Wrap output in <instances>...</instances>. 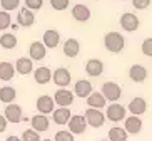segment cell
Wrapping results in <instances>:
<instances>
[{"label":"cell","instance_id":"23","mask_svg":"<svg viewBox=\"0 0 152 141\" xmlns=\"http://www.w3.org/2000/svg\"><path fill=\"white\" fill-rule=\"evenodd\" d=\"M34 79H35L37 84H47V82L52 81V71L49 67H39L34 72Z\"/></svg>","mask_w":152,"mask_h":141},{"label":"cell","instance_id":"1","mask_svg":"<svg viewBox=\"0 0 152 141\" xmlns=\"http://www.w3.org/2000/svg\"><path fill=\"white\" fill-rule=\"evenodd\" d=\"M104 46L109 52L112 54H119L125 47V39L119 34V32H107L104 37Z\"/></svg>","mask_w":152,"mask_h":141},{"label":"cell","instance_id":"20","mask_svg":"<svg viewBox=\"0 0 152 141\" xmlns=\"http://www.w3.org/2000/svg\"><path fill=\"white\" fill-rule=\"evenodd\" d=\"M58 42H60V34L54 29H49V30H45L44 34V44L45 47H49V49H55L58 46Z\"/></svg>","mask_w":152,"mask_h":141},{"label":"cell","instance_id":"11","mask_svg":"<svg viewBox=\"0 0 152 141\" xmlns=\"http://www.w3.org/2000/svg\"><path fill=\"white\" fill-rule=\"evenodd\" d=\"M28 54H30L32 61H42L47 55V47L40 41H35V42H32L30 47H28Z\"/></svg>","mask_w":152,"mask_h":141},{"label":"cell","instance_id":"17","mask_svg":"<svg viewBox=\"0 0 152 141\" xmlns=\"http://www.w3.org/2000/svg\"><path fill=\"white\" fill-rule=\"evenodd\" d=\"M85 72L92 76V78H99L104 72V62L100 59H90L85 64Z\"/></svg>","mask_w":152,"mask_h":141},{"label":"cell","instance_id":"41","mask_svg":"<svg viewBox=\"0 0 152 141\" xmlns=\"http://www.w3.org/2000/svg\"><path fill=\"white\" fill-rule=\"evenodd\" d=\"M100 141H109V140H100Z\"/></svg>","mask_w":152,"mask_h":141},{"label":"cell","instance_id":"31","mask_svg":"<svg viewBox=\"0 0 152 141\" xmlns=\"http://www.w3.org/2000/svg\"><path fill=\"white\" fill-rule=\"evenodd\" d=\"M20 141H40V134L34 129H25Z\"/></svg>","mask_w":152,"mask_h":141},{"label":"cell","instance_id":"12","mask_svg":"<svg viewBox=\"0 0 152 141\" xmlns=\"http://www.w3.org/2000/svg\"><path fill=\"white\" fill-rule=\"evenodd\" d=\"M92 91V82L87 81V79H79L75 82V86H74V96H79V97H87Z\"/></svg>","mask_w":152,"mask_h":141},{"label":"cell","instance_id":"30","mask_svg":"<svg viewBox=\"0 0 152 141\" xmlns=\"http://www.w3.org/2000/svg\"><path fill=\"white\" fill-rule=\"evenodd\" d=\"M10 25H12V17H10V14L5 12V10H2L0 12V30H5Z\"/></svg>","mask_w":152,"mask_h":141},{"label":"cell","instance_id":"18","mask_svg":"<svg viewBox=\"0 0 152 141\" xmlns=\"http://www.w3.org/2000/svg\"><path fill=\"white\" fill-rule=\"evenodd\" d=\"M35 22V15L32 10H28L27 7L25 9H20L17 17V25H22V27H30L32 24Z\"/></svg>","mask_w":152,"mask_h":141},{"label":"cell","instance_id":"19","mask_svg":"<svg viewBox=\"0 0 152 141\" xmlns=\"http://www.w3.org/2000/svg\"><path fill=\"white\" fill-rule=\"evenodd\" d=\"M129 78L134 82H144L145 78H147V69L144 66H140V64H134L129 69Z\"/></svg>","mask_w":152,"mask_h":141},{"label":"cell","instance_id":"8","mask_svg":"<svg viewBox=\"0 0 152 141\" xmlns=\"http://www.w3.org/2000/svg\"><path fill=\"white\" fill-rule=\"evenodd\" d=\"M54 106H55V103L50 96H40L35 103V108H37V111H39V114H44V116L52 113V111H54Z\"/></svg>","mask_w":152,"mask_h":141},{"label":"cell","instance_id":"16","mask_svg":"<svg viewBox=\"0 0 152 141\" xmlns=\"http://www.w3.org/2000/svg\"><path fill=\"white\" fill-rule=\"evenodd\" d=\"M127 109L132 113V116H140V114H144L147 111V103H145L144 97H134V99L129 103Z\"/></svg>","mask_w":152,"mask_h":141},{"label":"cell","instance_id":"28","mask_svg":"<svg viewBox=\"0 0 152 141\" xmlns=\"http://www.w3.org/2000/svg\"><path fill=\"white\" fill-rule=\"evenodd\" d=\"M107 134H109V141H127V136H129L124 128H119V126L112 128Z\"/></svg>","mask_w":152,"mask_h":141},{"label":"cell","instance_id":"25","mask_svg":"<svg viewBox=\"0 0 152 141\" xmlns=\"http://www.w3.org/2000/svg\"><path fill=\"white\" fill-rule=\"evenodd\" d=\"M79 52H80V44H79L77 39L65 41V44H64V54L67 55V57H75Z\"/></svg>","mask_w":152,"mask_h":141},{"label":"cell","instance_id":"10","mask_svg":"<svg viewBox=\"0 0 152 141\" xmlns=\"http://www.w3.org/2000/svg\"><path fill=\"white\" fill-rule=\"evenodd\" d=\"M139 24H140V22H139L137 15H134V14L125 12V14L121 17V27L124 29V30H127V32L137 30V29H139Z\"/></svg>","mask_w":152,"mask_h":141},{"label":"cell","instance_id":"14","mask_svg":"<svg viewBox=\"0 0 152 141\" xmlns=\"http://www.w3.org/2000/svg\"><path fill=\"white\" fill-rule=\"evenodd\" d=\"M30 124H32V129L37 133H44L49 129L50 126V121L47 116H44V114H35V116H32L30 119Z\"/></svg>","mask_w":152,"mask_h":141},{"label":"cell","instance_id":"33","mask_svg":"<svg viewBox=\"0 0 152 141\" xmlns=\"http://www.w3.org/2000/svg\"><path fill=\"white\" fill-rule=\"evenodd\" d=\"M54 141H75V138H74V134L69 133V131H57Z\"/></svg>","mask_w":152,"mask_h":141},{"label":"cell","instance_id":"3","mask_svg":"<svg viewBox=\"0 0 152 141\" xmlns=\"http://www.w3.org/2000/svg\"><path fill=\"white\" fill-rule=\"evenodd\" d=\"M100 94L104 96V99L105 101H110V103H115L119 97L122 96V89L119 84H115V82H105L102 86V91H100Z\"/></svg>","mask_w":152,"mask_h":141},{"label":"cell","instance_id":"36","mask_svg":"<svg viewBox=\"0 0 152 141\" xmlns=\"http://www.w3.org/2000/svg\"><path fill=\"white\" fill-rule=\"evenodd\" d=\"M42 4H44V0H25V7L28 10H32V12L42 9Z\"/></svg>","mask_w":152,"mask_h":141},{"label":"cell","instance_id":"26","mask_svg":"<svg viewBox=\"0 0 152 141\" xmlns=\"http://www.w3.org/2000/svg\"><path fill=\"white\" fill-rule=\"evenodd\" d=\"M15 76V67L14 64L7 62V61H2L0 62V81H10V79Z\"/></svg>","mask_w":152,"mask_h":141},{"label":"cell","instance_id":"27","mask_svg":"<svg viewBox=\"0 0 152 141\" xmlns=\"http://www.w3.org/2000/svg\"><path fill=\"white\" fill-rule=\"evenodd\" d=\"M15 97H17V91H15L14 87H10V86L0 87V101H2V103H5V104H12Z\"/></svg>","mask_w":152,"mask_h":141},{"label":"cell","instance_id":"5","mask_svg":"<svg viewBox=\"0 0 152 141\" xmlns=\"http://www.w3.org/2000/svg\"><path fill=\"white\" fill-rule=\"evenodd\" d=\"M105 118H109L110 121H114V123L124 121L125 119V108L122 104L114 103V104H110L107 108V111H105Z\"/></svg>","mask_w":152,"mask_h":141},{"label":"cell","instance_id":"35","mask_svg":"<svg viewBox=\"0 0 152 141\" xmlns=\"http://www.w3.org/2000/svg\"><path fill=\"white\" fill-rule=\"evenodd\" d=\"M50 5L54 10H65L69 7V0H50Z\"/></svg>","mask_w":152,"mask_h":141},{"label":"cell","instance_id":"29","mask_svg":"<svg viewBox=\"0 0 152 141\" xmlns=\"http://www.w3.org/2000/svg\"><path fill=\"white\" fill-rule=\"evenodd\" d=\"M0 46L4 47V49H14L17 46V37L14 34H4V35L0 37Z\"/></svg>","mask_w":152,"mask_h":141},{"label":"cell","instance_id":"2","mask_svg":"<svg viewBox=\"0 0 152 141\" xmlns=\"http://www.w3.org/2000/svg\"><path fill=\"white\" fill-rule=\"evenodd\" d=\"M84 118H85V123L92 128H102L104 123H105V114L100 109H92V108H89V109L85 111Z\"/></svg>","mask_w":152,"mask_h":141},{"label":"cell","instance_id":"38","mask_svg":"<svg viewBox=\"0 0 152 141\" xmlns=\"http://www.w3.org/2000/svg\"><path fill=\"white\" fill-rule=\"evenodd\" d=\"M7 119L4 118V114H0V133H4L5 129H7Z\"/></svg>","mask_w":152,"mask_h":141},{"label":"cell","instance_id":"13","mask_svg":"<svg viewBox=\"0 0 152 141\" xmlns=\"http://www.w3.org/2000/svg\"><path fill=\"white\" fill-rule=\"evenodd\" d=\"M124 129L129 134H139L140 129H142V121H140V118L139 116H129V118H125Z\"/></svg>","mask_w":152,"mask_h":141},{"label":"cell","instance_id":"39","mask_svg":"<svg viewBox=\"0 0 152 141\" xmlns=\"http://www.w3.org/2000/svg\"><path fill=\"white\" fill-rule=\"evenodd\" d=\"M5 141H20V138H17V136H14V134H12V136H9Z\"/></svg>","mask_w":152,"mask_h":141},{"label":"cell","instance_id":"21","mask_svg":"<svg viewBox=\"0 0 152 141\" xmlns=\"http://www.w3.org/2000/svg\"><path fill=\"white\" fill-rule=\"evenodd\" d=\"M52 119L55 124H67V121L70 119V109L69 108H57L52 111Z\"/></svg>","mask_w":152,"mask_h":141},{"label":"cell","instance_id":"6","mask_svg":"<svg viewBox=\"0 0 152 141\" xmlns=\"http://www.w3.org/2000/svg\"><path fill=\"white\" fill-rule=\"evenodd\" d=\"M52 99H54V103H57V106L67 108V106H70L72 103H74V92H70L69 89L62 87V89H58V91L55 92V96Z\"/></svg>","mask_w":152,"mask_h":141},{"label":"cell","instance_id":"9","mask_svg":"<svg viewBox=\"0 0 152 141\" xmlns=\"http://www.w3.org/2000/svg\"><path fill=\"white\" fill-rule=\"evenodd\" d=\"M52 81L60 87H67L70 84V72L65 67H58L52 72Z\"/></svg>","mask_w":152,"mask_h":141},{"label":"cell","instance_id":"4","mask_svg":"<svg viewBox=\"0 0 152 141\" xmlns=\"http://www.w3.org/2000/svg\"><path fill=\"white\" fill-rule=\"evenodd\" d=\"M67 126H69V133H72V134H82L87 129V123H85V118L82 114L70 116V119L67 121Z\"/></svg>","mask_w":152,"mask_h":141},{"label":"cell","instance_id":"34","mask_svg":"<svg viewBox=\"0 0 152 141\" xmlns=\"http://www.w3.org/2000/svg\"><path fill=\"white\" fill-rule=\"evenodd\" d=\"M142 54L147 55V57H152V37H149V39H145V41L142 42Z\"/></svg>","mask_w":152,"mask_h":141},{"label":"cell","instance_id":"40","mask_svg":"<svg viewBox=\"0 0 152 141\" xmlns=\"http://www.w3.org/2000/svg\"><path fill=\"white\" fill-rule=\"evenodd\" d=\"M40 141H52V140H40Z\"/></svg>","mask_w":152,"mask_h":141},{"label":"cell","instance_id":"15","mask_svg":"<svg viewBox=\"0 0 152 141\" xmlns=\"http://www.w3.org/2000/svg\"><path fill=\"white\" fill-rule=\"evenodd\" d=\"M72 17L75 18L77 22H87L90 18V9L84 4H77L72 7Z\"/></svg>","mask_w":152,"mask_h":141},{"label":"cell","instance_id":"22","mask_svg":"<svg viewBox=\"0 0 152 141\" xmlns=\"http://www.w3.org/2000/svg\"><path fill=\"white\" fill-rule=\"evenodd\" d=\"M14 67H15V71H17L18 74H22V76H27V74L32 72V69H34V62H32L30 57H20Z\"/></svg>","mask_w":152,"mask_h":141},{"label":"cell","instance_id":"32","mask_svg":"<svg viewBox=\"0 0 152 141\" xmlns=\"http://www.w3.org/2000/svg\"><path fill=\"white\" fill-rule=\"evenodd\" d=\"M0 4H2L5 12H10V10H15L20 5V0H0Z\"/></svg>","mask_w":152,"mask_h":141},{"label":"cell","instance_id":"7","mask_svg":"<svg viewBox=\"0 0 152 141\" xmlns=\"http://www.w3.org/2000/svg\"><path fill=\"white\" fill-rule=\"evenodd\" d=\"M22 108L18 104H9L5 108V113H4V118L7 119V123H20L22 121Z\"/></svg>","mask_w":152,"mask_h":141},{"label":"cell","instance_id":"24","mask_svg":"<svg viewBox=\"0 0 152 141\" xmlns=\"http://www.w3.org/2000/svg\"><path fill=\"white\" fill-rule=\"evenodd\" d=\"M105 103H107V101L104 99V96L100 94V92H90V94L87 96V104H89V108H92V109H100V108L105 106Z\"/></svg>","mask_w":152,"mask_h":141},{"label":"cell","instance_id":"37","mask_svg":"<svg viewBox=\"0 0 152 141\" xmlns=\"http://www.w3.org/2000/svg\"><path fill=\"white\" fill-rule=\"evenodd\" d=\"M132 5H134L137 10H144L151 5V0H132Z\"/></svg>","mask_w":152,"mask_h":141}]
</instances>
